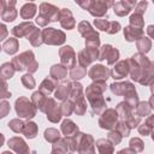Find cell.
I'll return each instance as SVG.
<instances>
[{
  "label": "cell",
  "instance_id": "32",
  "mask_svg": "<svg viewBox=\"0 0 154 154\" xmlns=\"http://www.w3.org/2000/svg\"><path fill=\"white\" fill-rule=\"evenodd\" d=\"M35 13H36V5L34 2H28L23 5L20 10V17L23 19H30L35 16Z\"/></svg>",
  "mask_w": 154,
  "mask_h": 154
},
{
  "label": "cell",
  "instance_id": "30",
  "mask_svg": "<svg viewBox=\"0 0 154 154\" xmlns=\"http://www.w3.org/2000/svg\"><path fill=\"white\" fill-rule=\"evenodd\" d=\"M19 48V43H18V40L14 38V37H10L8 40H6L4 43H2V51L10 55L17 53Z\"/></svg>",
  "mask_w": 154,
  "mask_h": 154
},
{
  "label": "cell",
  "instance_id": "60",
  "mask_svg": "<svg viewBox=\"0 0 154 154\" xmlns=\"http://www.w3.org/2000/svg\"><path fill=\"white\" fill-rule=\"evenodd\" d=\"M2 154H12L10 150H6V152H2Z\"/></svg>",
  "mask_w": 154,
  "mask_h": 154
},
{
  "label": "cell",
  "instance_id": "11",
  "mask_svg": "<svg viewBox=\"0 0 154 154\" xmlns=\"http://www.w3.org/2000/svg\"><path fill=\"white\" fill-rule=\"evenodd\" d=\"M118 118H119V114H118L117 109L107 108L101 113V116L99 118V125L101 129L113 130L117 126V124L119 123Z\"/></svg>",
  "mask_w": 154,
  "mask_h": 154
},
{
  "label": "cell",
  "instance_id": "50",
  "mask_svg": "<svg viewBox=\"0 0 154 154\" xmlns=\"http://www.w3.org/2000/svg\"><path fill=\"white\" fill-rule=\"evenodd\" d=\"M10 112V103L5 100L1 101V106H0V117L1 118H5Z\"/></svg>",
  "mask_w": 154,
  "mask_h": 154
},
{
  "label": "cell",
  "instance_id": "31",
  "mask_svg": "<svg viewBox=\"0 0 154 154\" xmlns=\"http://www.w3.org/2000/svg\"><path fill=\"white\" fill-rule=\"evenodd\" d=\"M153 131H154V116H149L147 120L138 126V132L141 135L147 136V135H150Z\"/></svg>",
  "mask_w": 154,
  "mask_h": 154
},
{
  "label": "cell",
  "instance_id": "4",
  "mask_svg": "<svg viewBox=\"0 0 154 154\" xmlns=\"http://www.w3.org/2000/svg\"><path fill=\"white\" fill-rule=\"evenodd\" d=\"M109 89L116 95H122L125 97V101L129 102L134 108H136L138 103V96L135 89V85L130 82H118L112 83L109 85Z\"/></svg>",
  "mask_w": 154,
  "mask_h": 154
},
{
  "label": "cell",
  "instance_id": "35",
  "mask_svg": "<svg viewBox=\"0 0 154 154\" xmlns=\"http://www.w3.org/2000/svg\"><path fill=\"white\" fill-rule=\"evenodd\" d=\"M14 72H16V69H14V66L12 65V63H4V64L1 65L0 75H1V77H2L4 81H6L7 78L13 77Z\"/></svg>",
  "mask_w": 154,
  "mask_h": 154
},
{
  "label": "cell",
  "instance_id": "12",
  "mask_svg": "<svg viewBox=\"0 0 154 154\" xmlns=\"http://www.w3.org/2000/svg\"><path fill=\"white\" fill-rule=\"evenodd\" d=\"M41 111L47 114V119L52 123H58L61 119V116H63L61 108L54 99H47V101H46V103H45V106L42 107Z\"/></svg>",
  "mask_w": 154,
  "mask_h": 154
},
{
  "label": "cell",
  "instance_id": "46",
  "mask_svg": "<svg viewBox=\"0 0 154 154\" xmlns=\"http://www.w3.org/2000/svg\"><path fill=\"white\" fill-rule=\"evenodd\" d=\"M113 130H117L123 137L125 136H129V134H130V130H131V128L128 125V123L126 122H124V120H120L118 124H117V126L113 129Z\"/></svg>",
  "mask_w": 154,
  "mask_h": 154
},
{
  "label": "cell",
  "instance_id": "15",
  "mask_svg": "<svg viewBox=\"0 0 154 154\" xmlns=\"http://www.w3.org/2000/svg\"><path fill=\"white\" fill-rule=\"evenodd\" d=\"M59 57H60V63L66 69L72 70L76 66V53L72 49L71 46H65L59 49Z\"/></svg>",
  "mask_w": 154,
  "mask_h": 154
},
{
  "label": "cell",
  "instance_id": "14",
  "mask_svg": "<svg viewBox=\"0 0 154 154\" xmlns=\"http://www.w3.org/2000/svg\"><path fill=\"white\" fill-rule=\"evenodd\" d=\"M88 76L94 81V82H97V83H106L107 78L111 76V70L101 64H97V65H93L89 71H88Z\"/></svg>",
  "mask_w": 154,
  "mask_h": 154
},
{
  "label": "cell",
  "instance_id": "9",
  "mask_svg": "<svg viewBox=\"0 0 154 154\" xmlns=\"http://www.w3.org/2000/svg\"><path fill=\"white\" fill-rule=\"evenodd\" d=\"M78 5L82 6L84 10L89 11V13L94 17H102L107 13V8L109 5H113L112 2L106 1H78Z\"/></svg>",
  "mask_w": 154,
  "mask_h": 154
},
{
  "label": "cell",
  "instance_id": "20",
  "mask_svg": "<svg viewBox=\"0 0 154 154\" xmlns=\"http://www.w3.org/2000/svg\"><path fill=\"white\" fill-rule=\"evenodd\" d=\"M8 148L14 150L17 154H29V147L25 141L20 137H12L8 140Z\"/></svg>",
  "mask_w": 154,
  "mask_h": 154
},
{
  "label": "cell",
  "instance_id": "45",
  "mask_svg": "<svg viewBox=\"0 0 154 154\" xmlns=\"http://www.w3.org/2000/svg\"><path fill=\"white\" fill-rule=\"evenodd\" d=\"M61 108V113L63 116H71L75 112V105L71 100H66L63 102V105L60 106Z\"/></svg>",
  "mask_w": 154,
  "mask_h": 154
},
{
  "label": "cell",
  "instance_id": "5",
  "mask_svg": "<svg viewBox=\"0 0 154 154\" xmlns=\"http://www.w3.org/2000/svg\"><path fill=\"white\" fill-rule=\"evenodd\" d=\"M11 63L14 66L16 71L26 70L29 73H34L38 67V64L35 60V55H34L32 51H25V52L20 53L19 55L14 57Z\"/></svg>",
  "mask_w": 154,
  "mask_h": 154
},
{
  "label": "cell",
  "instance_id": "7",
  "mask_svg": "<svg viewBox=\"0 0 154 154\" xmlns=\"http://www.w3.org/2000/svg\"><path fill=\"white\" fill-rule=\"evenodd\" d=\"M14 108H16V113H17V116L19 118L31 119L36 114V107H35V105L31 102V100H29L25 96H20L19 99L16 100Z\"/></svg>",
  "mask_w": 154,
  "mask_h": 154
},
{
  "label": "cell",
  "instance_id": "55",
  "mask_svg": "<svg viewBox=\"0 0 154 154\" xmlns=\"http://www.w3.org/2000/svg\"><path fill=\"white\" fill-rule=\"evenodd\" d=\"M117 154H137L135 150H132L130 147L129 148H125V149H122V150H119Z\"/></svg>",
  "mask_w": 154,
  "mask_h": 154
},
{
  "label": "cell",
  "instance_id": "2",
  "mask_svg": "<svg viewBox=\"0 0 154 154\" xmlns=\"http://www.w3.org/2000/svg\"><path fill=\"white\" fill-rule=\"evenodd\" d=\"M105 90H106V83H97V82H93L85 89L87 100L89 101L93 111L97 114L103 112V109L106 107V102L102 96Z\"/></svg>",
  "mask_w": 154,
  "mask_h": 154
},
{
  "label": "cell",
  "instance_id": "56",
  "mask_svg": "<svg viewBox=\"0 0 154 154\" xmlns=\"http://www.w3.org/2000/svg\"><path fill=\"white\" fill-rule=\"evenodd\" d=\"M147 34H148L152 38H154V25H148V28H147Z\"/></svg>",
  "mask_w": 154,
  "mask_h": 154
},
{
  "label": "cell",
  "instance_id": "6",
  "mask_svg": "<svg viewBox=\"0 0 154 154\" xmlns=\"http://www.w3.org/2000/svg\"><path fill=\"white\" fill-rule=\"evenodd\" d=\"M83 91V87L81 83L77 82H72V90L70 94V100L73 102L75 105V113H77L78 116H83L87 111V102H85V97L82 94Z\"/></svg>",
  "mask_w": 154,
  "mask_h": 154
},
{
  "label": "cell",
  "instance_id": "18",
  "mask_svg": "<svg viewBox=\"0 0 154 154\" xmlns=\"http://www.w3.org/2000/svg\"><path fill=\"white\" fill-rule=\"evenodd\" d=\"M1 18L4 22H13L17 16L18 12L14 8L16 1H1Z\"/></svg>",
  "mask_w": 154,
  "mask_h": 154
},
{
  "label": "cell",
  "instance_id": "8",
  "mask_svg": "<svg viewBox=\"0 0 154 154\" xmlns=\"http://www.w3.org/2000/svg\"><path fill=\"white\" fill-rule=\"evenodd\" d=\"M78 31L79 34L85 38V47H94V48H99L100 45V38H99V34L97 31H95L90 24L85 20L81 22L78 24Z\"/></svg>",
  "mask_w": 154,
  "mask_h": 154
},
{
  "label": "cell",
  "instance_id": "44",
  "mask_svg": "<svg viewBox=\"0 0 154 154\" xmlns=\"http://www.w3.org/2000/svg\"><path fill=\"white\" fill-rule=\"evenodd\" d=\"M129 147H130L132 150H135L136 153H141V152H143L144 144H143V142H142L141 138H138V137H134V138L130 140V142H129Z\"/></svg>",
  "mask_w": 154,
  "mask_h": 154
},
{
  "label": "cell",
  "instance_id": "43",
  "mask_svg": "<svg viewBox=\"0 0 154 154\" xmlns=\"http://www.w3.org/2000/svg\"><path fill=\"white\" fill-rule=\"evenodd\" d=\"M143 25H144V22H143L142 14L134 13L130 17V26H134V28H137V29H142L143 30Z\"/></svg>",
  "mask_w": 154,
  "mask_h": 154
},
{
  "label": "cell",
  "instance_id": "47",
  "mask_svg": "<svg viewBox=\"0 0 154 154\" xmlns=\"http://www.w3.org/2000/svg\"><path fill=\"white\" fill-rule=\"evenodd\" d=\"M22 84L26 88V89H34L36 85V82L34 79V77L31 76V73H25L22 77Z\"/></svg>",
  "mask_w": 154,
  "mask_h": 154
},
{
  "label": "cell",
  "instance_id": "40",
  "mask_svg": "<svg viewBox=\"0 0 154 154\" xmlns=\"http://www.w3.org/2000/svg\"><path fill=\"white\" fill-rule=\"evenodd\" d=\"M135 111H136V116H138V117L141 118V117L149 116V113H150V111H152V107L149 106L148 102H144V101H143V102H138V103H137Z\"/></svg>",
  "mask_w": 154,
  "mask_h": 154
},
{
  "label": "cell",
  "instance_id": "13",
  "mask_svg": "<svg viewBox=\"0 0 154 154\" xmlns=\"http://www.w3.org/2000/svg\"><path fill=\"white\" fill-rule=\"evenodd\" d=\"M99 54H100V49L99 48H94V47H85L83 51H81L78 53V65L83 66V67H88L93 61H95L96 59H99Z\"/></svg>",
  "mask_w": 154,
  "mask_h": 154
},
{
  "label": "cell",
  "instance_id": "1",
  "mask_svg": "<svg viewBox=\"0 0 154 154\" xmlns=\"http://www.w3.org/2000/svg\"><path fill=\"white\" fill-rule=\"evenodd\" d=\"M130 76L134 81L142 85L152 84L154 81V63L144 54L136 53L130 59Z\"/></svg>",
  "mask_w": 154,
  "mask_h": 154
},
{
  "label": "cell",
  "instance_id": "54",
  "mask_svg": "<svg viewBox=\"0 0 154 154\" xmlns=\"http://www.w3.org/2000/svg\"><path fill=\"white\" fill-rule=\"evenodd\" d=\"M11 96V93L7 90V84H6V81L2 79V89H1V94H0V97L4 100L6 97H10Z\"/></svg>",
  "mask_w": 154,
  "mask_h": 154
},
{
  "label": "cell",
  "instance_id": "41",
  "mask_svg": "<svg viewBox=\"0 0 154 154\" xmlns=\"http://www.w3.org/2000/svg\"><path fill=\"white\" fill-rule=\"evenodd\" d=\"M24 126H25V123L23 122V120H20V119H18V118H16V119H12L10 123H8V128L13 131V132H16V134H23V130H24Z\"/></svg>",
  "mask_w": 154,
  "mask_h": 154
},
{
  "label": "cell",
  "instance_id": "34",
  "mask_svg": "<svg viewBox=\"0 0 154 154\" xmlns=\"http://www.w3.org/2000/svg\"><path fill=\"white\" fill-rule=\"evenodd\" d=\"M54 87H55V83H54L52 79H49V78L47 77V78H45V79L42 81V83L40 84L38 91H41L45 96H47V95H51V94H52V91L54 90Z\"/></svg>",
  "mask_w": 154,
  "mask_h": 154
},
{
  "label": "cell",
  "instance_id": "38",
  "mask_svg": "<svg viewBox=\"0 0 154 154\" xmlns=\"http://www.w3.org/2000/svg\"><path fill=\"white\" fill-rule=\"evenodd\" d=\"M136 46H137L140 53L146 54V53H148V52L150 51V48H152V41H150L148 37H144V36H143V37H141L138 41H136Z\"/></svg>",
  "mask_w": 154,
  "mask_h": 154
},
{
  "label": "cell",
  "instance_id": "21",
  "mask_svg": "<svg viewBox=\"0 0 154 154\" xmlns=\"http://www.w3.org/2000/svg\"><path fill=\"white\" fill-rule=\"evenodd\" d=\"M34 29H35V25H34L31 22H24V23H20V24H18V25H16V26L11 30V32H12V35H13L14 37H23V36L28 37V35H29Z\"/></svg>",
  "mask_w": 154,
  "mask_h": 154
},
{
  "label": "cell",
  "instance_id": "36",
  "mask_svg": "<svg viewBox=\"0 0 154 154\" xmlns=\"http://www.w3.org/2000/svg\"><path fill=\"white\" fill-rule=\"evenodd\" d=\"M37 131H38V128L36 125V123L34 122H28L24 126V130H23V135L26 137V138H35L36 135H37Z\"/></svg>",
  "mask_w": 154,
  "mask_h": 154
},
{
  "label": "cell",
  "instance_id": "27",
  "mask_svg": "<svg viewBox=\"0 0 154 154\" xmlns=\"http://www.w3.org/2000/svg\"><path fill=\"white\" fill-rule=\"evenodd\" d=\"M61 132L65 135V137H72L76 134H78V126L71 120V119H65L61 123Z\"/></svg>",
  "mask_w": 154,
  "mask_h": 154
},
{
  "label": "cell",
  "instance_id": "25",
  "mask_svg": "<svg viewBox=\"0 0 154 154\" xmlns=\"http://www.w3.org/2000/svg\"><path fill=\"white\" fill-rule=\"evenodd\" d=\"M71 90H72V82H64L60 85H58V88L54 93V96L58 100L66 101L67 96H70V94H71Z\"/></svg>",
  "mask_w": 154,
  "mask_h": 154
},
{
  "label": "cell",
  "instance_id": "37",
  "mask_svg": "<svg viewBox=\"0 0 154 154\" xmlns=\"http://www.w3.org/2000/svg\"><path fill=\"white\" fill-rule=\"evenodd\" d=\"M45 140L48 141L49 143L54 144V143H57L60 140V132L57 129H54V128L46 129V131H45Z\"/></svg>",
  "mask_w": 154,
  "mask_h": 154
},
{
  "label": "cell",
  "instance_id": "39",
  "mask_svg": "<svg viewBox=\"0 0 154 154\" xmlns=\"http://www.w3.org/2000/svg\"><path fill=\"white\" fill-rule=\"evenodd\" d=\"M47 101V97L41 93V91H35L32 95H31V102L35 105L36 108H38L40 111L42 109V107L45 106Z\"/></svg>",
  "mask_w": 154,
  "mask_h": 154
},
{
  "label": "cell",
  "instance_id": "61",
  "mask_svg": "<svg viewBox=\"0 0 154 154\" xmlns=\"http://www.w3.org/2000/svg\"><path fill=\"white\" fill-rule=\"evenodd\" d=\"M152 138H153V141H154V131L152 132Z\"/></svg>",
  "mask_w": 154,
  "mask_h": 154
},
{
  "label": "cell",
  "instance_id": "53",
  "mask_svg": "<svg viewBox=\"0 0 154 154\" xmlns=\"http://www.w3.org/2000/svg\"><path fill=\"white\" fill-rule=\"evenodd\" d=\"M140 122H141V118L138 117V116H136L135 117V114L131 117V118H129L128 120H126V123H128V125L132 129V128H135V126H137L138 124H140Z\"/></svg>",
  "mask_w": 154,
  "mask_h": 154
},
{
  "label": "cell",
  "instance_id": "3",
  "mask_svg": "<svg viewBox=\"0 0 154 154\" xmlns=\"http://www.w3.org/2000/svg\"><path fill=\"white\" fill-rule=\"evenodd\" d=\"M67 138V137H66ZM69 144L71 152H78L79 154H95V142L93 136L83 132H78L72 137H69Z\"/></svg>",
  "mask_w": 154,
  "mask_h": 154
},
{
  "label": "cell",
  "instance_id": "28",
  "mask_svg": "<svg viewBox=\"0 0 154 154\" xmlns=\"http://www.w3.org/2000/svg\"><path fill=\"white\" fill-rule=\"evenodd\" d=\"M49 73H51V77L54 81H61L67 76V69L65 66H63L61 64L60 65H53L51 67Z\"/></svg>",
  "mask_w": 154,
  "mask_h": 154
},
{
  "label": "cell",
  "instance_id": "57",
  "mask_svg": "<svg viewBox=\"0 0 154 154\" xmlns=\"http://www.w3.org/2000/svg\"><path fill=\"white\" fill-rule=\"evenodd\" d=\"M1 30H2V34H1V40H4L7 35V29L5 26V24H1Z\"/></svg>",
  "mask_w": 154,
  "mask_h": 154
},
{
  "label": "cell",
  "instance_id": "16",
  "mask_svg": "<svg viewBox=\"0 0 154 154\" xmlns=\"http://www.w3.org/2000/svg\"><path fill=\"white\" fill-rule=\"evenodd\" d=\"M60 12H61V10H59L58 7H55L52 4L42 2L40 5V16L46 18L48 22H55V20L60 19Z\"/></svg>",
  "mask_w": 154,
  "mask_h": 154
},
{
  "label": "cell",
  "instance_id": "10",
  "mask_svg": "<svg viewBox=\"0 0 154 154\" xmlns=\"http://www.w3.org/2000/svg\"><path fill=\"white\" fill-rule=\"evenodd\" d=\"M65 40H66V36L61 30H57L54 28H46L42 30V41L46 45L59 46V45H63Z\"/></svg>",
  "mask_w": 154,
  "mask_h": 154
},
{
  "label": "cell",
  "instance_id": "19",
  "mask_svg": "<svg viewBox=\"0 0 154 154\" xmlns=\"http://www.w3.org/2000/svg\"><path fill=\"white\" fill-rule=\"evenodd\" d=\"M130 73V63L129 60H120L118 61L113 69L111 70V76L114 79H122Z\"/></svg>",
  "mask_w": 154,
  "mask_h": 154
},
{
  "label": "cell",
  "instance_id": "58",
  "mask_svg": "<svg viewBox=\"0 0 154 154\" xmlns=\"http://www.w3.org/2000/svg\"><path fill=\"white\" fill-rule=\"evenodd\" d=\"M148 103H149V106H150V107L154 109V95H152V96H150V99H149Z\"/></svg>",
  "mask_w": 154,
  "mask_h": 154
},
{
  "label": "cell",
  "instance_id": "29",
  "mask_svg": "<svg viewBox=\"0 0 154 154\" xmlns=\"http://www.w3.org/2000/svg\"><path fill=\"white\" fill-rule=\"evenodd\" d=\"M96 148L99 149V154H113L114 153L113 144L106 138L97 140L96 141Z\"/></svg>",
  "mask_w": 154,
  "mask_h": 154
},
{
  "label": "cell",
  "instance_id": "59",
  "mask_svg": "<svg viewBox=\"0 0 154 154\" xmlns=\"http://www.w3.org/2000/svg\"><path fill=\"white\" fill-rule=\"evenodd\" d=\"M150 91H152V94L154 95V81H153L152 84H150Z\"/></svg>",
  "mask_w": 154,
  "mask_h": 154
},
{
  "label": "cell",
  "instance_id": "23",
  "mask_svg": "<svg viewBox=\"0 0 154 154\" xmlns=\"http://www.w3.org/2000/svg\"><path fill=\"white\" fill-rule=\"evenodd\" d=\"M60 24L64 29H67V30H72L76 25V20L71 13V11L69 8H63L61 12H60Z\"/></svg>",
  "mask_w": 154,
  "mask_h": 154
},
{
  "label": "cell",
  "instance_id": "26",
  "mask_svg": "<svg viewBox=\"0 0 154 154\" xmlns=\"http://www.w3.org/2000/svg\"><path fill=\"white\" fill-rule=\"evenodd\" d=\"M124 36H125V40L129 41V42L138 41L141 37H143V30L128 25L124 29Z\"/></svg>",
  "mask_w": 154,
  "mask_h": 154
},
{
  "label": "cell",
  "instance_id": "24",
  "mask_svg": "<svg viewBox=\"0 0 154 154\" xmlns=\"http://www.w3.org/2000/svg\"><path fill=\"white\" fill-rule=\"evenodd\" d=\"M134 109L135 108L126 101H122L117 105V112H118L119 117L122 118V120H124V122H126L129 118H131L134 116V113H132Z\"/></svg>",
  "mask_w": 154,
  "mask_h": 154
},
{
  "label": "cell",
  "instance_id": "49",
  "mask_svg": "<svg viewBox=\"0 0 154 154\" xmlns=\"http://www.w3.org/2000/svg\"><path fill=\"white\" fill-rule=\"evenodd\" d=\"M94 25H95L97 29H100V30L107 32L109 22H108L107 19H101V18H99V19H95V20H94Z\"/></svg>",
  "mask_w": 154,
  "mask_h": 154
},
{
  "label": "cell",
  "instance_id": "33",
  "mask_svg": "<svg viewBox=\"0 0 154 154\" xmlns=\"http://www.w3.org/2000/svg\"><path fill=\"white\" fill-rule=\"evenodd\" d=\"M28 41L34 46V47H38L43 43L42 41V31H40L37 28H35L29 35H28Z\"/></svg>",
  "mask_w": 154,
  "mask_h": 154
},
{
  "label": "cell",
  "instance_id": "51",
  "mask_svg": "<svg viewBox=\"0 0 154 154\" xmlns=\"http://www.w3.org/2000/svg\"><path fill=\"white\" fill-rule=\"evenodd\" d=\"M119 30H120V24L118 22H109L108 30H107L108 34H117Z\"/></svg>",
  "mask_w": 154,
  "mask_h": 154
},
{
  "label": "cell",
  "instance_id": "48",
  "mask_svg": "<svg viewBox=\"0 0 154 154\" xmlns=\"http://www.w3.org/2000/svg\"><path fill=\"white\" fill-rule=\"evenodd\" d=\"M122 138H123V136H122L117 130H111L109 134H108V137H107V140H108L113 146L119 144L120 141H122Z\"/></svg>",
  "mask_w": 154,
  "mask_h": 154
},
{
  "label": "cell",
  "instance_id": "17",
  "mask_svg": "<svg viewBox=\"0 0 154 154\" xmlns=\"http://www.w3.org/2000/svg\"><path fill=\"white\" fill-rule=\"evenodd\" d=\"M119 58V52L111 45H103L100 48V54H99V60H106L108 65L116 64V61Z\"/></svg>",
  "mask_w": 154,
  "mask_h": 154
},
{
  "label": "cell",
  "instance_id": "42",
  "mask_svg": "<svg viewBox=\"0 0 154 154\" xmlns=\"http://www.w3.org/2000/svg\"><path fill=\"white\" fill-rule=\"evenodd\" d=\"M85 75H87V69L83 67V66H81V65H78V66L76 65L72 70H70V77L72 79H81Z\"/></svg>",
  "mask_w": 154,
  "mask_h": 154
},
{
  "label": "cell",
  "instance_id": "52",
  "mask_svg": "<svg viewBox=\"0 0 154 154\" xmlns=\"http://www.w3.org/2000/svg\"><path fill=\"white\" fill-rule=\"evenodd\" d=\"M147 5H148L147 1H141V2H138V4L136 5V7H135V13H137V14H143L144 11H146Z\"/></svg>",
  "mask_w": 154,
  "mask_h": 154
},
{
  "label": "cell",
  "instance_id": "22",
  "mask_svg": "<svg viewBox=\"0 0 154 154\" xmlns=\"http://www.w3.org/2000/svg\"><path fill=\"white\" fill-rule=\"evenodd\" d=\"M135 6H136L135 1H118L113 4V11L117 16L123 17V16H126Z\"/></svg>",
  "mask_w": 154,
  "mask_h": 154
}]
</instances>
